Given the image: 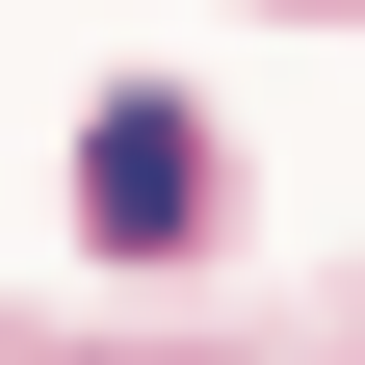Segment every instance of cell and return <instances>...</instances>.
<instances>
[{
  "label": "cell",
  "mask_w": 365,
  "mask_h": 365,
  "mask_svg": "<svg viewBox=\"0 0 365 365\" xmlns=\"http://www.w3.org/2000/svg\"><path fill=\"white\" fill-rule=\"evenodd\" d=\"M78 209H105V261H182V235H209V130H182V105H105V130H78Z\"/></svg>",
  "instance_id": "cell-1"
}]
</instances>
